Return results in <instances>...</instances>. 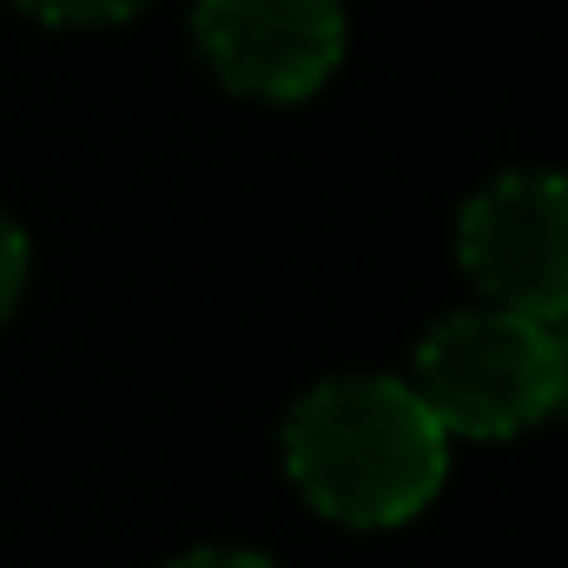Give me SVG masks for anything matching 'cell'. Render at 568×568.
<instances>
[{
  "label": "cell",
  "mask_w": 568,
  "mask_h": 568,
  "mask_svg": "<svg viewBox=\"0 0 568 568\" xmlns=\"http://www.w3.org/2000/svg\"><path fill=\"white\" fill-rule=\"evenodd\" d=\"M284 463L297 489L357 529L410 523L449 469V429L424 410L410 384L390 377H331L284 429Z\"/></svg>",
  "instance_id": "1"
},
{
  "label": "cell",
  "mask_w": 568,
  "mask_h": 568,
  "mask_svg": "<svg viewBox=\"0 0 568 568\" xmlns=\"http://www.w3.org/2000/svg\"><path fill=\"white\" fill-rule=\"evenodd\" d=\"M424 410L463 436H516L542 424L568 397V344L556 324L516 317V311H463L443 317L417 351Z\"/></svg>",
  "instance_id": "2"
},
{
  "label": "cell",
  "mask_w": 568,
  "mask_h": 568,
  "mask_svg": "<svg viewBox=\"0 0 568 568\" xmlns=\"http://www.w3.org/2000/svg\"><path fill=\"white\" fill-rule=\"evenodd\" d=\"M463 272L496 311L562 324L568 317V179L509 172L463 205Z\"/></svg>",
  "instance_id": "3"
},
{
  "label": "cell",
  "mask_w": 568,
  "mask_h": 568,
  "mask_svg": "<svg viewBox=\"0 0 568 568\" xmlns=\"http://www.w3.org/2000/svg\"><path fill=\"white\" fill-rule=\"evenodd\" d=\"M192 27L212 73L252 100H304L344 60L337 0H199Z\"/></svg>",
  "instance_id": "4"
},
{
  "label": "cell",
  "mask_w": 568,
  "mask_h": 568,
  "mask_svg": "<svg viewBox=\"0 0 568 568\" xmlns=\"http://www.w3.org/2000/svg\"><path fill=\"white\" fill-rule=\"evenodd\" d=\"M13 7H27L33 20H53V27H106V20L140 13L145 0H13Z\"/></svg>",
  "instance_id": "5"
},
{
  "label": "cell",
  "mask_w": 568,
  "mask_h": 568,
  "mask_svg": "<svg viewBox=\"0 0 568 568\" xmlns=\"http://www.w3.org/2000/svg\"><path fill=\"white\" fill-rule=\"evenodd\" d=\"M20 284H27V239H20V225L0 212V317L20 304Z\"/></svg>",
  "instance_id": "6"
},
{
  "label": "cell",
  "mask_w": 568,
  "mask_h": 568,
  "mask_svg": "<svg viewBox=\"0 0 568 568\" xmlns=\"http://www.w3.org/2000/svg\"><path fill=\"white\" fill-rule=\"evenodd\" d=\"M172 568H272V562L252 556V549H192V556H179Z\"/></svg>",
  "instance_id": "7"
}]
</instances>
